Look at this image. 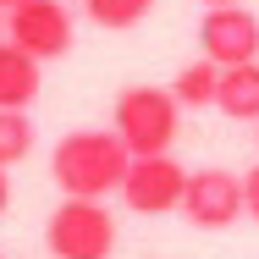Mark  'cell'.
<instances>
[{"mask_svg": "<svg viewBox=\"0 0 259 259\" xmlns=\"http://www.w3.org/2000/svg\"><path fill=\"white\" fill-rule=\"evenodd\" d=\"M133 149L121 144L116 127H77L66 138H55L50 149V177L61 199H110L127 182Z\"/></svg>", "mask_w": 259, "mask_h": 259, "instance_id": "1", "label": "cell"}, {"mask_svg": "<svg viewBox=\"0 0 259 259\" xmlns=\"http://www.w3.org/2000/svg\"><path fill=\"white\" fill-rule=\"evenodd\" d=\"M177 121H182V100L171 94V83H133L110 105V127L121 133V144L133 155H171L177 144Z\"/></svg>", "mask_w": 259, "mask_h": 259, "instance_id": "2", "label": "cell"}, {"mask_svg": "<svg viewBox=\"0 0 259 259\" xmlns=\"http://www.w3.org/2000/svg\"><path fill=\"white\" fill-rule=\"evenodd\" d=\"M50 259H116V215L105 199H61L45 221Z\"/></svg>", "mask_w": 259, "mask_h": 259, "instance_id": "3", "label": "cell"}, {"mask_svg": "<svg viewBox=\"0 0 259 259\" xmlns=\"http://www.w3.org/2000/svg\"><path fill=\"white\" fill-rule=\"evenodd\" d=\"M188 226L199 232H221L232 226L237 215H248V193H243V177L226 171V165H199L188 171V193H182V209H177Z\"/></svg>", "mask_w": 259, "mask_h": 259, "instance_id": "4", "label": "cell"}, {"mask_svg": "<svg viewBox=\"0 0 259 259\" xmlns=\"http://www.w3.org/2000/svg\"><path fill=\"white\" fill-rule=\"evenodd\" d=\"M182 193H188V171L171 155H133L127 165V182H121V204L133 215H171L182 209Z\"/></svg>", "mask_w": 259, "mask_h": 259, "instance_id": "5", "label": "cell"}, {"mask_svg": "<svg viewBox=\"0 0 259 259\" xmlns=\"http://www.w3.org/2000/svg\"><path fill=\"white\" fill-rule=\"evenodd\" d=\"M6 39L22 45L33 61H61L72 50V11L66 0H22L6 11Z\"/></svg>", "mask_w": 259, "mask_h": 259, "instance_id": "6", "label": "cell"}, {"mask_svg": "<svg viewBox=\"0 0 259 259\" xmlns=\"http://www.w3.org/2000/svg\"><path fill=\"white\" fill-rule=\"evenodd\" d=\"M199 50L215 61V66H243V61H259V17L232 0V6H204L199 17Z\"/></svg>", "mask_w": 259, "mask_h": 259, "instance_id": "7", "label": "cell"}, {"mask_svg": "<svg viewBox=\"0 0 259 259\" xmlns=\"http://www.w3.org/2000/svg\"><path fill=\"white\" fill-rule=\"evenodd\" d=\"M39 66L45 61H33L22 45L0 39V110H28V105L39 100V83H45Z\"/></svg>", "mask_w": 259, "mask_h": 259, "instance_id": "8", "label": "cell"}, {"mask_svg": "<svg viewBox=\"0 0 259 259\" xmlns=\"http://www.w3.org/2000/svg\"><path fill=\"white\" fill-rule=\"evenodd\" d=\"M215 110H221V116H232V121H259V61L221 66Z\"/></svg>", "mask_w": 259, "mask_h": 259, "instance_id": "9", "label": "cell"}, {"mask_svg": "<svg viewBox=\"0 0 259 259\" xmlns=\"http://www.w3.org/2000/svg\"><path fill=\"white\" fill-rule=\"evenodd\" d=\"M215 89H221V66H215L209 55L188 61V66L171 77V94L182 100V110H204V105H215Z\"/></svg>", "mask_w": 259, "mask_h": 259, "instance_id": "10", "label": "cell"}, {"mask_svg": "<svg viewBox=\"0 0 259 259\" xmlns=\"http://www.w3.org/2000/svg\"><path fill=\"white\" fill-rule=\"evenodd\" d=\"M149 11H155V0H83V17L105 33H127V28L149 22Z\"/></svg>", "mask_w": 259, "mask_h": 259, "instance_id": "11", "label": "cell"}, {"mask_svg": "<svg viewBox=\"0 0 259 259\" xmlns=\"http://www.w3.org/2000/svg\"><path fill=\"white\" fill-rule=\"evenodd\" d=\"M33 144H39L33 116H28V110H0V165H6V171L22 165V160L33 155Z\"/></svg>", "mask_w": 259, "mask_h": 259, "instance_id": "12", "label": "cell"}, {"mask_svg": "<svg viewBox=\"0 0 259 259\" xmlns=\"http://www.w3.org/2000/svg\"><path fill=\"white\" fill-rule=\"evenodd\" d=\"M243 193H248V215L259 221V165H248V171H243Z\"/></svg>", "mask_w": 259, "mask_h": 259, "instance_id": "13", "label": "cell"}, {"mask_svg": "<svg viewBox=\"0 0 259 259\" xmlns=\"http://www.w3.org/2000/svg\"><path fill=\"white\" fill-rule=\"evenodd\" d=\"M6 204H11V177H6V165H0V215H6Z\"/></svg>", "mask_w": 259, "mask_h": 259, "instance_id": "14", "label": "cell"}, {"mask_svg": "<svg viewBox=\"0 0 259 259\" xmlns=\"http://www.w3.org/2000/svg\"><path fill=\"white\" fill-rule=\"evenodd\" d=\"M11 6H22V0H0V11H11Z\"/></svg>", "mask_w": 259, "mask_h": 259, "instance_id": "15", "label": "cell"}, {"mask_svg": "<svg viewBox=\"0 0 259 259\" xmlns=\"http://www.w3.org/2000/svg\"><path fill=\"white\" fill-rule=\"evenodd\" d=\"M204 6H232V0H204Z\"/></svg>", "mask_w": 259, "mask_h": 259, "instance_id": "16", "label": "cell"}]
</instances>
